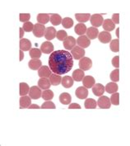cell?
<instances>
[{
    "mask_svg": "<svg viewBox=\"0 0 130 146\" xmlns=\"http://www.w3.org/2000/svg\"><path fill=\"white\" fill-rule=\"evenodd\" d=\"M77 40L73 36H68L63 40V47L67 50H72L76 46Z\"/></svg>",
    "mask_w": 130,
    "mask_h": 146,
    "instance_id": "cell-8",
    "label": "cell"
},
{
    "mask_svg": "<svg viewBox=\"0 0 130 146\" xmlns=\"http://www.w3.org/2000/svg\"><path fill=\"white\" fill-rule=\"evenodd\" d=\"M72 77L74 79V81H76V82H81V81H82L85 77L84 70H82V69H75L73 71V73Z\"/></svg>",
    "mask_w": 130,
    "mask_h": 146,
    "instance_id": "cell-16",
    "label": "cell"
},
{
    "mask_svg": "<svg viewBox=\"0 0 130 146\" xmlns=\"http://www.w3.org/2000/svg\"><path fill=\"white\" fill-rule=\"evenodd\" d=\"M98 39H99L100 41L103 44H107L112 40L111 34L110 33V31H102L101 32H100Z\"/></svg>",
    "mask_w": 130,
    "mask_h": 146,
    "instance_id": "cell-10",
    "label": "cell"
},
{
    "mask_svg": "<svg viewBox=\"0 0 130 146\" xmlns=\"http://www.w3.org/2000/svg\"><path fill=\"white\" fill-rule=\"evenodd\" d=\"M45 101H51L54 98V92L50 89H46L44 92H42V97H41Z\"/></svg>",
    "mask_w": 130,
    "mask_h": 146,
    "instance_id": "cell-36",
    "label": "cell"
},
{
    "mask_svg": "<svg viewBox=\"0 0 130 146\" xmlns=\"http://www.w3.org/2000/svg\"><path fill=\"white\" fill-rule=\"evenodd\" d=\"M31 104V98L29 96H22L20 98V108L21 109H26L29 108Z\"/></svg>",
    "mask_w": 130,
    "mask_h": 146,
    "instance_id": "cell-18",
    "label": "cell"
},
{
    "mask_svg": "<svg viewBox=\"0 0 130 146\" xmlns=\"http://www.w3.org/2000/svg\"><path fill=\"white\" fill-rule=\"evenodd\" d=\"M49 66L54 74H67L73 66V57L67 50L53 51L49 58Z\"/></svg>",
    "mask_w": 130,
    "mask_h": 146,
    "instance_id": "cell-1",
    "label": "cell"
},
{
    "mask_svg": "<svg viewBox=\"0 0 130 146\" xmlns=\"http://www.w3.org/2000/svg\"><path fill=\"white\" fill-rule=\"evenodd\" d=\"M46 27L44 24H40V23H36L34 25V29H33V34L36 37L40 38L42 36H45L46 34Z\"/></svg>",
    "mask_w": 130,
    "mask_h": 146,
    "instance_id": "cell-2",
    "label": "cell"
},
{
    "mask_svg": "<svg viewBox=\"0 0 130 146\" xmlns=\"http://www.w3.org/2000/svg\"><path fill=\"white\" fill-rule=\"evenodd\" d=\"M51 83L49 81V78H40L38 81V86L43 90L49 89L50 88Z\"/></svg>",
    "mask_w": 130,
    "mask_h": 146,
    "instance_id": "cell-19",
    "label": "cell"
},
{
    "mask_svg": "<svg viewBox=\"0 0 130 146\" xmlns=\"http://www.w3.org/2000/svg\"><path fill=\"white\" fill-rule=\"evenodd\" d=\"M30 92V88L27 84L26 83H21L20 84V95L21 96H26L27 94H29Z\"/></svg>",
    "mask_w": 130,
    "mask_h": 146,
    "instance_id": "cell-35",
    "label": "cell"
},
{
    "mask_svg": "<svg viewBox=\"0 0 130 146\" xmlns=\"http://www.w3.org/2000/svg\"><path fill=\"white\" fill-rule=\"evenodd\" d=\"M56 37L59 40H61V41H63L65 39L68 37V34L67 32L63 30H59V31H57V34H56Z\"/></svg>",
    "mask_w": 130,
    "mask_h": 146,
    "instance_id": "cell-40",
    "label": "cell"
},
{
    "mask_svg": "<svg viewBox=\"0 0 130 146\" xmlns=\"http://www.w3.org/2000/svg\"><path fill=\"white\" fill-rule=\"evenodd\" d=\"M90 20H91L92 25L95 27H99L100 26H102L105 21L101 14H94L91 17Z\"/></svg>",
    "mask_w": 130,
    "mask_h": 146,
    "instance_id": "cell-7",
    "label": "cell"
},
{
    "mask_svg": "<svg viewBox=\"0 0 130 146\" xmlns=\"http://www.w3.org/2000/svg\"><path fill=\"white\" fill-rule=\"evenodd\" d=\"M56 34H57V31H56L54 27H49L46 28L45 37L48 40H54L56 37Z\"/></svg>",
    "mask_w": 130,
    "mask_h": 146,
    "instance_id": "cell-17",
    "label": "cell"
},
{
    "mask_svg": "<svg viewBox=\"0 0 130 146\" xmlns=\"http://www.w3.org/2000/svg\"><path fill=\"white\" fill-rule=\"evenodd\" d=\"M99 31L97 29V27H91L89 28H87L86 30V36L90 40H94V39H96V37H98L99 36Z\"/></svg>",
    "mask_w": 130,
    "mask_h": 146,
    "instance_id": "cell-14",
    "label": "cell"
},
{
    "mask_svg": "<svg viewBox=\"0 0 130 146\" xmlns=\"http://www.w3.org/2000/svg\"><path fill=\"white\" fill-rule=\"evenodd\" d=\"M78 65H79L80 69L84 70V71L89 70L92 66V60L90 58H87V57H83L79 60Z\"/></svg>",
    "mask_w": 130,
    "mask_h": 146,
    "instance_id": "cell-5",
    "label": "cell"
},
{
    "mask_svg": "<svg viewBox=\"0 0 130 146\" xmlns=\"http://www.w3.org/2000/svg\"><path fill=\"white\" fill-rule=\"evenodd\" d=\"M61 16L56 13H52L50 14V23H52L54 26H59L62 23Z\"/></svg>",
    "mask_w": 130,
    "mask_h": 146,
    "instance_id": "cell-31",
    "label": "cell"
},
{
    "mask_svg": "<svg viewBox=\"0 0 130 146\" xmlns=\"http://www.w3.org/2000/svg\"><path fill=\"white\" fill-rule=\"evenodd\" d=\"M110 48L111 50V51L113 52H119V39H115V40H112L110 41Z\"/></svg>",
    "mask_w": 130,
    "mask_h": 146,
    "instance_id": "cell-33",
    "label": "cell"
},
{
    "mask_svg": "<svg viewBox=\"0 0 130 146\" xmlns=\"http://www.w3.org/2000/svg\"><path fill=\"white\" fill-rule=\"evenodd\" d=\"M86 26L85 25L84 23H79L78 24H77L74 27V31L76 32V34H77L78 36H82L84 35L85 33L86 32Z\"/></svg>",
    "mask_w": 130,
    "mask_h": 146,
    "instance_id": "cell-22",
    "label": "cell"
},
{
    "mask_svg": "<svg viewBox=\"0 0 130 146\" xmlns=\"http://www.w3.org/2000/svg\"><path fill=\"white\" fill-rule=\"evenodd\" d=\"M69 109H81V106L77 103H71L69 104Z\"/></svg>",
    "mask_w": 130,
    "mask_h": 146,
    "instance_id": "cell-46",
    "label": "cell"
},
{
    "mask_svg": "<svg viewBox=\"0 0 130 146\" xmlns=\"http://www.w3.org/2000/svg\"><path fill=\"white\" fill-rule=\"evenodd\" d=\"M19 53H20V59H19V60H20V61H22L23 58H24V53H23V50H21Z\"/></svg>",
    "mask_w": 130,
    "mask_h": 146,
    "instance_id": "cell-48",
    "label": "cell"
},
{
    "mask_svg": "<svg viewBox=\"0 0 130 146\" xmlns=\"http://www.w3.org/2000/svg\"><path fill=\"white\" fill-rule=\"evenodd\" d=\"M102 26H103L102 27L105 29V31H113L115 28V23L112 21V19H106Z\"/></svg>",
    "mask_w": 130,
    "mask_h": 146,
    "instance_id": "cell-23",
    "label": "cell"
},
{
    "mask_svg": "<svg viewBox=\"0 0 130 146\" xmlns=\"http://www.w3.org/2000/svg\"><path fill=\"white\" fill-rule=\"evenodd\" d=\"M77 44L78 45V46L85 49V48H87L88 46H90L91 40L86 36L82 35V36H80L77 39Z\"/></svg>",
    "mask_w": 130,
    "mask_h": 146,
    "instance_id": "cell-11",
    "label": "cell"
},
{
    "mask_svg": "<svg viewBox=\"0 0 130 146\" xmlns=\"http://www.w3.org/2000/svg\"><path fill=\"white\" fill-rule=\"evenodd\" d=\"M111 102L110 98H109L106 96H100L97 101V105L101 109H109L111 107Z\"/></svg>",
    "mask_w": 130,
    "mask_h": 146,
    "instance_id": "cell-3",
    "label": "cell"
},
{
    "mask_svg": "<svg viewBox=\"0 0 130 146\" xmlns=\"http://www.w3.org/2000/svg\"><path fill=\"white\" fill-rule=\"evenodd\" d=\"M72 101V97L68 92H63L59 96V102L63 105H69Z\"/></svg>",
    "mask_w": 130,
    "mask_h": 146,
    "instance_id": "cell-24",
    "label": "cell"
},
{
    "mask_svg": "<svg viewBox=\"0 0 130 146\" xmlns=\"http://www.w3.org/2000/svg\"><path fill=\"white\" fill-rule=\"evenodd\" d=\"M22 28L24 29V31L26 32H31V31H33L34 25L31 22H26V23H24Z\"/></svg>",
    "mask_w": 130,
    "mask_h": 146,
    "instance_id": "cell-42",
    "label": "cell"
},
{
    "mask_svg": "<svg viewBox=\"0 0 130 146\" xmlns=\"http://www.w3.org/2000/svg\"><path fill=\"white\" fill-rule=\"evenodd\" d=\"M28 108L29 109H39V108H40V107H39L36 104H31V106H29Z\"/></svg>",
    "mask_w": 130,
    "mask_h": 146,
    "instance_id": "cell-47",
    "label": "cell"
},
{
    "mask_svg": "<svg viewBox=\"0 0 130 146\" xmlns=\"http://www.w3.org/2000/svg\"><path fill=\"white\" fill-rule=\"evenodd\" d=\"M116 36H117V38L119 39V28H117V30H116Z\"/></svg>",
    "mask_w": 130,
    "mask_h": 146,
    "instance_id": "cell-50",
    "label": "cell"
},
{
    "mask_svg": "<svg viewBox=\"0 0 130 146\" xmlns=\"http://www.w3.org/2000/svg\"><path fill=\"white\" fill-rule=\"evenodd\" d=\"M85 53L86 52H85L84 49L80 47V46H75L71 50V54H72L74 60H81L82 58L84 57Z\"/></svg>",
    "mask_w": 130,
    "mask_h": 146,
    "instance_id": "cell-6",
    "label": "cell"
},
{
    "mask_svg": "<svg viewBox=\"0 0 130 146\" xmlns=\"http://www.w3.org/2000/svg\"><path fill=\"white\" fill-rule=\"evenodd\" d=\"M110 102L113 105L115 106H119V93L115 92L110 98Z\"/></svg>",
    "mask_w": 130,
    "mask_h": 146,
    "instance_id": "cell-39",
    "label": "cell"
},
{
    "mask_svg": "<svg viewBox=\"0 0 130 146\" xmlns=\"http://www.w3.org/2000/svg\"><path fill=\"white\" fill-rule=\"evenodd\" d=\"M40 108L42 109H55L56 107H55L54 102H52L51 101H46V102H44L42 104V106Z\"/></svg>",
    "mask_w": 130,
    "mask_h": 146,
    "instance_id": "cell-41",
    "label": "cell"
},
{
    "mask_svg": "<svg viewBox=\"0 0 130 146\" xmlns=\"http://www.w3.org/2000/svg\"><path fill=\"white\" fill-rule=\"evenodd\" d=\"M54 45L49 41H45L44 43H42V45L40 46V50L42 51V53H45V54H50L54 51Z\"/></svg>",
    "mask_w": 130,
    "mask_h": 146,
    "instance_id": "cell-12",
    "label": "cell"
},
{
    "mask_svg": "<svg viewBox=\"0 0 130 146\" xmlns=\"http://www.w3.org/2000/svg\"><path fill=\"white\" fill-rule=\"evenodd\" d=\"M110 79L113 82H119V69H116L115 70H113L110 74Z\"/></svg>",
    "mask_w": 130,
    "mask_h": 146,
    "instance_id": "cell-38",
    "label": "cell"
},
{
    "mask_svg": "<svg viewBox=\"0 0 130 146\" xmlns=\"http://www.w3.org/2000/svg\"><path fill=\"white\" fill-rule=\"evenodd\" d=\"M91 17L92 16L90 13H76L75 14V18L77 19V21L82 23L88 22L90 20Z\"/></svg>",
    "mask_w": 130,
    "mask_h": 146,
    "instance_id": "cell-25",
    "label": "cell"
},
{
    "mask_svg": "<svg viewBox=\"0 0 130 146\" xmlns=\"http://www.w3.org/2000/svg\"><path fill=\"white\" fill-rule=\"evenodd\" d=\"M82 84L86 88H92V87L95 85V79L92 76H85L82 80Z\"/></svg>",
    "mask_w": 130,
    "mask_h": 146,
    "instance_id": "cell-27",
    "label": "cell"
},
{
    "mask_svg": "<svg viewBox=\"0 0 130 146\" xmlns=\"http://www.w3.org/2000/svg\"><path fill=\"white\" fill-rule=\"evenodd\" d=\"M51 69L49 68V66H41L40 69H38V75L39 77L40 78H49L50 75L52 74L51 73Z\"/></svg>",
    "mask_w": 130,
    "mask_h": 146,
    "instance_id": "cell-13",
    "label": "cell"
},
{
    "mask_svg": "<svg viewBox=\"0 0 130 146\" xmlns=\"http://www.w3.org/2000/svg\"><path fill=\"white\" fill-rule=\"evenodd\" d=\"M28 66L32 70H38L42 66V62L39 59H32L28 63Z\"/></svg>",
    "mask_w": 130,
    "mask_h": 146,
    "instance_id": "cell-21",
    "label": "cell"
},
{
    "mask_svg": "<svg viewBox=\"0 0 130 146\" xmlns=\"http://www.w3.org/2000/svg\"><path fill=\"white\" fill-rule=\"evenodd\" d=\"M73 81H74V79L73 78V77L64 76V77L62 78L61 84L63 88H70L73 85Z\"/></svg>",
    "mask_w": 130,
    "mask_h": 146,
    "instance_id": "cell-26",
    "label": "cell"
},
{
    "mask_svg": "<svg viewBox=\"0 0 130 146\" xmlns=\"http://www.w3.org/2000/svg\"><path fill=\"white\" fill-rule=\"evenodd\" d=\"M37 22L40 24H46L50 21V15L47 13H39L36 17Z\"/></svg>",
    "mask_w": 130,
    "mask_h": 146,
    "instance_id": "cell-28",
    "label": "cell"
},
{
    "mask_svg": "<svg viewBox=\"0 0 130 146\" xmlns=\"http://www.w3.org/2000/svg\"><path fill=\"white\" fill-rule=\"evenodd\" d=\"M41 53H42L41 50H40L38 48H32L29 51V54H30L31 58H32V59H39V58H40Z\"/></svg>",
    "mask_w": 130,
    "mask_h": 146,
    "instance_id": "cell-34",
    "label": "cell"
},
{
    "mask_svg": "<svg viewBox=\"0 0 130 146\" xmlns=\"http://www.w3.org/2000/svg\"><path fill=\"white\" fill-rule=\"evenodd\" d=\"M112 21L115 24H119V13H115L112 16Z\"/></svg>",
    "mask_w": 130,
    "mask_h": 146,
    "instance_id": "cell-45",
    "label": "cell"
},
{
    "mask_svg": "<svg viewBox=\"0 0 130 146\" xmlns=\"http://www.w3.org/2000/svg\"><path fill=\"white\" fill-rule=\"evenodd\" d=\"M62 25L64 28L70 29L73 26V20L70 17H64L62 20Z\"/></svg>",
    "mask_w": 130,
    "mask_h": 146,
    "instance_id": "cell-37",
    "label": "cell"
},
{
    "mask_svg": "<svg viewBox=\"0 0 130 146\" xmlns=\"http://www.w3.org/2000/svg\"><path fill=\"white\" fill-rule=\"evenodd\" d=\"M29 96L31 97V99H34V100H37L39 98H40L42 97L41 88L38 86H32L30 88Z\"/></svg>",
    "mask_w": 130,
    "mask_h": 146,
    "instance_id": "cell-4",
    "label": "cell"
},
{
    "mask_svg": "<svg viewBox=\"0 0 130 146\" xmlns=\"http://www.w3.org/2000/svg\"><path fill=\"white\" fill-rule=\"evenodd\" d=\"M20 38L22 39L23 37V35H24V29H23L22 27H20Z\"/></svg>",
    "mask_w": 130,
    "mask_h": 146,
    "instance_id": "cell-49",
    "label": "cell"
},
{
    "mask_svg": "<svg viewBox=\"0 0 130 146\" xmlns=\"http://www.w3.org/2000/svg\"><path fill=\"white\" fill-rule=\"evenodd\" d=\"M118 89H119V87H118V84L115 82L109 83L106 86V92L110 93V94H113L115 92H117Z\"/></svg>",
    "mask_w": 130,
    "mask_h": 146,
    "instance_id": "cell-30",
    "label": "cell"
},
{
    "mask_svg": "<svg viewBox=\"0 0 130 146\" xmlns=\"http://www.w3.org/2000/svg\"><path fill=\"white\" fill-rule=\"evenodd\" d=\"M31 48V41L28 39L22 38L20 40V50L23 51H27L30 50Z\"/></svg>",
    "mask_w": 130,
    "mask_h": 146,
    "instance_id": "cell-20",
    "label": "cell"
},
{
    "mask_svg": "<svg viewBox=\"0 0 130 146\" xmlns=\"http://www.w3.org/2000/svg\"><path fill=\"white\" fill-rule=\"evenodd\" d=\"M62 78L61 76L59 74H52L49 77V81L51 83V85L53 86H58L62 83Z\"/></svg>",
    "mask_w": 130,
    "mask_h": 146,
    "instance_id": "cell-29",
    "label": "cell"
},
{
    "mask_svg": "<svg viewBox=\"0 0 130 146\" xmlns=\"http://www.w3.org/2000/svg\"><path fill=\"white\" fill-rule=\"evenodd\" d=\"M75 95L76 97L80 99V100H82V99H86L88 96V90L86 87H78L75 91Z\"/></svg>",
    "mask_w": 130,
    "mask_h": 146,
    "instance_id": "cell-9",
    "label": "cell"
},
{
    "mask_svg": "<svg viewBox=\"0 0 130 146\" xmlns=\"http://www.w3.org/2000/svg\"><path fill=\"white\" fill-rule=\"evenodd\" d=\"M30 18H31V14L30 13H20V15H19V19L23 23L29 22Z\"/></svg>",
    "mask_w": 130,
    "mask_h": 146,
    "instance_id": "cell-43",
    "label": "cell"
},
{
    "mask_svg": "<svg viewBox=\"0 0 130 146\" xmlns=\"http://www.w3.org/2000/svg\"><path fill=\"white\" fill-rule=\"evenodd\" d=\"M85 108L86 109H95L96 108L97 103H96V101L95 99H92V98H88V99H86L84 102Z\"/></svg>",
    "mask_w": 130,
    "mask_h": 146,
    "instance_id": "cell-32",
    "label": "cell"
},
{
    "mask_svg": "<svg viewBox=\"0 0 130 146\" xmlns=\"http://www.w3.org/2000/svg\"><path fill=\"white\" fill-rule=\"evenodd\" d=\"M112 65L116 68V69H119V56L117 55V56H115L112 60Z\"/></svg>",
    "mask_w": 130,
    "mask_h": 146,
    "instance_id": "cell-44",
    "label": "cell"
},
{
    "mask_svg": "<svg viewBox=\"0 0 130 146\" xmlns=\"http://www.w3.org/2000/svg\"><path fill=\"white\" fill-rule=\"evenodd\" d=\"M106 91V88L100 84H96L92 87V92L95 96L100 97Z\"/></svg>",
    "mask_w": 130,
    "mask_h": 146,
    "instance_id": "cell-15",
    "label": "cell"
}]
</instances>
